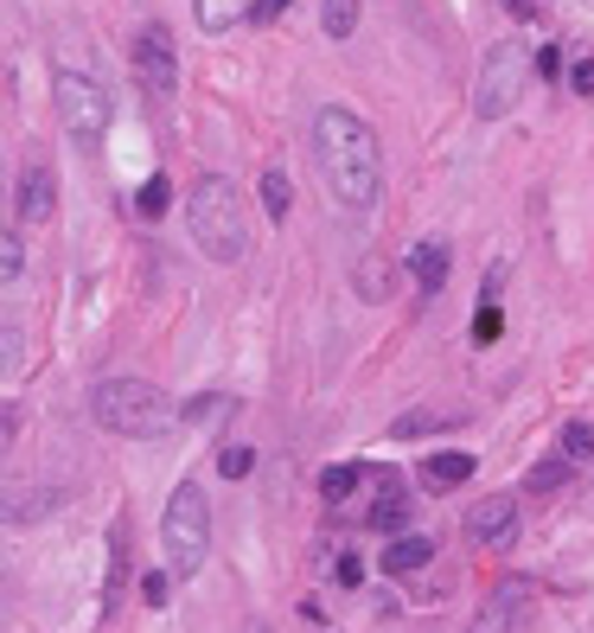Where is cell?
<instances>
[{
  "label": "cell",
  "mask_w": 594,
  "mask_h": 633,
  "mask_svg": "<svg viewBox=\"0 0 594 633\" xmlns=\"http://www.w3.org/2000/svg\"><path fill=\"white\" fill-rule=\"evenodd\" d=\"M250 467H256V448H243V442H224L218 448V474H224V481H243Z\"/></svg>",
  "instance_id": "24"
},
{
  "label": "cell",
  "mask_w": 594,
  "mask_h": 633,
  "mask_svg": "<svg viewBox=\"0 0 594 633\" xmlns=\"http://www.w3.org/2000/svg\"><path fill=\"white\" fill-rule=\"evenodd\" d=\"M52 103H58V122H65V135H71L77 148H90V142H103L110 135V90L96 83V77L83 71H58L52 77Z\"/></svg>",
  "instance_id": "6"
},
{
  "label": "cell",
  "mask_w": 594,
  "mask_h": 633,
  "mask_svg": "<svg viewBox=\"0 0 594 633\" xmlns=\"http://www.w3.org/2000/svg\"><path fill=\"white\" fill-rule=\"evenodd\" d=\"M530 601H537V583H530V576H505V583L486 596V608L473 614V628H467V633H518V621H524Z\"/></svg>",
  "instance_id": "8"
},
{
  "label": "cell",
  "mask_w": 594,
  "mask_h": 633,
  "mask_svg": "<svg viewBox=\"0 0 594 633\" xmlns=\"http://www.w3.org/2000/svg\"><path fill=\"white\" fill-rule=\"evenodd\" d=\"M429 557H435V538H429V531H409V538H390V544H384V569H390V576H409V569H422Z\"/></svg>",
  "instance_id": "13"
},
{
  "label": "cell",
  "mask_w": 594,
  "mask_h": 633,
  "mask_svg": "<svg viewBox=\"0 0 594 633\" xmlns=\"http://www.w3.org/2000/svg\"><path fill=\"white\" fill-rule=\"evenodd\" d=\"M505 7H512L518 20H530V13H537V0H505Z\"/></svg>",
  "instance_id": "32"
},
{
  "label": "cell",
  "mask_w": 594,
  "mask_h": 633,
  "mask_svg": "<svg viewBox=\"0 0 594 633\" xmlns=\"http://www.w3.org/2000/svg\"><path fill=\"white\" fill-rule=\"evenodd\" d=\"M250 7H256V0H192V13H198L205 33H230L237 20H250Z\"/></svg>",
  "instance_id": "15"
},
{
  "label": "cell",
  "mask_w": 594,
  "mask_h": 633,
  "mask_svg": "<svg viewBox=\"0 0 594 633\" xmlns=\"http://www.w3.org/2000/svg\"><path fill=\"white\" fill-rule=\"evenodd\" d=\"M569 90H575V97H594V58H575V65H569Z\"/></svg>",
  "instance_id": "28"
},
{
  "label": "cell",
  "mask_w": 594,
  "mask_h": 633,
  "mask_svg": "<svg viewBox=\"0 0 594 633\" xmlns=\"http://www.w3.org/2000/svg\"><path fill=\"white\" fill-rule=\"evenodd\" d=\"M13 205H20V218L26 224H45L58 212V173L33 160V167H20V180H13Z\"/></svg>",
  "instance_id": "10"
},
{
  "label": "cell",
  "mask_w": 594,
  "mask_h": 633,
  "mask_svg": "<svg viewBox=\"0 0 594 633\" xmlns=\"http://www.w3.org/2000/svg\"><path fill=\"white\" fill-rule=\"evenodd\" d=\"M499 334H505V314H499V301H486L480 314H473V339H480V346H492Z\"/></svg>",
  "instance_id": "26"
},
{
  "label": "cell",
  "mask_w": 594,
  "mask_h": 633,
  "mask_svg": "<svg viewBox=\"0 0 594 633\" xmlns=\"http://www.w3.org/2000/svg\"><path fill=\"white\" fill-rule=\"evenodd\" d=\"M167 205H173V186H167V173L141 180V192H135V212H141V218H160Z\"/></svg>",
  "instance_id": "22"
},
{
  "label": "cell",
  "mask_w": 594,
  "mask_h": 633,
  "mask_svg": "<svg viewBox=\"0 0 594 633\" xmlns=\"http://www.w3.org/2000/svg\"><path fill=\"white\" fill-rule=\"evenodd\" d=\"M537 77H562V52H557V45H537Z\"/></svg>",
  "instance_id": "30"
},
{
  "label": "cell",
  "mask_w": 594,
  "mask_h": 633,
  "mask_svg": "<svg viewBox=\"0 0 594 633\" xmlns=\"http://www.w3.org/2000/svg\"><path fill=\"white\" fill-rule=\"evenodd\" d=\"M467 538L486 544V551H512V538H518V499L512 493H486L480 506L467 512Z\"/></svg>",
  "instance_id": "9"
},
{
  "label": "cell",
  "mask_w": 594,
  "mask_h": 633,
  "mask_svg": "<svg viewBox=\"0 0 594 633\" xmlns=\"http://www.w3.org/2000/svg\"><path fill=\"white\" fill-rule=\"evenodd\" d=\"M20 269H26V244H20V230L7 224V237H0V275H7V289H20Z\"/></svg>",
  "instance_id": "23"
},
{
  "label": "cell",
  "mask_w": 594,
  "mask_h": 633,
  "mask_svg": "<svg viewBox=\"0 0 594 633\" xmlns=\"http://www.w3.org/2000/svg\"><path fill=\"white\" fill-rule=\"evenodd\" d=\"M447 269H454V257H447L442 237H422V244L409 250V275H415V289H422V295H442Z\"/></svg>",
  "instance_id": "12"
},
{
  "label": "cell",
  "mask_w": 594,
  "mask_h": 633,
  "mask_svg": "<svg viewBox=\"0 0 594 633\" xmlns=\"http://www.w3.org/2000/svg\"><path fill=\"white\" fill-rule=\"evenodd\" d=\"M288 7H295V0H256V7H250V26H275V20H288Z\"/></svg>",
  "instance_id": "27"
},
{
  "label": "cell",
  "mask_w": 594,
  "mask_h": 633,
  "mask_svg": "<svg viewBox=\"0 0 594 633\" xmlns=\"http://www.w3.org/2000/svg\"><path fill=\"white\" fill-rule=\"evenodd\" d=\"M186 237L198 257L212 262H243L250 257V212L230 173H198L186 192Z\"/></svg>",
  "instance_id": "2"
},
{
  "label": "cell",
  "mask_w": 594,
  "mask_h": 633,
  "mask_svg": "<svg viewBox=\"0 0 594 633\" xmlns=\"http://www.w3.org/2000/svg\"><path fill=\"white\" fill-rule=\"evenodd\" d=\"M320 26H327V38H352L358 33V0H320Z\"/></svg>",
  "instance_id": "20"
},
{
  "label": "cell",
  "mask_w": 594,
  "mask_h": 633,
  "mask_svg": "<svg viewBox=\"0 0 594 633\" xmlns=\"http://www.w3.org/2000/svg\"><path fill=\"white\" fill-rule=\"evenodd\" d=\"M460 422H467V410H409L390 422V436L409 442V436H435V429H460Z\"/></svg>",
  "instance_id": "14"
},
{
  "label": "cell",
  "mask_w": 594,
  "mask_h": 633,
  "mask_svg": "<svg viewBox=\"0 0 594 633\" xmlns=\"http://www.w3.org/2000/svg\"><path fill=\"white\" fill-rule=\"evenodd\" d=\"M569 474H575V461L550 454V461H537V467L524 474V493H537V499H544V493H562V486H569Z\"/></svg>",
  "instance_id": "17"
},
{
  "label": "cell",
  "mask_w": 594,
  "mask_h": 633,
  "mask_svg": "<svg viewBox=\"0 0 594 633\" xmlns=\"http://www.w3.org/2000/svg\"><path fill=\"white\" fill-rule=\"evenodd\" d=\"M90 416H96V429H110L122 442H160V436H173L186 410L148 384V377H103V384H90Z\"/></svg>",
  "instance_id": "3"
},
{
  "label": "cell",
  "mask_w": 594,
  "mask_h": 633,
  "mask_svg": "<svg viewBox=\"0 0 594 633\" xmlns=\"http://www.w3.org/2000/svg\"><path fill=\"white\" fill-rule=\"evenodd\" d=\"M415 481L429 486V493H454V486H467V481H473V454H460V448H442V454H422Z\"/></svg>",
  "instance_id": "11"
},
{
  "label": "cell",
  "mask_w": 594,
  "mask_h": 633,
  "mask_svg": "<svg viewBox=\"0 0 594 633\" xmlns=\"http://www.w3.org/2000/svg\"><path fill=\"white\" fill-rule=\"evenodd\" d=\"M288 205H295V186H288V173H282V167H262V212L282 224V218H288Z\"/></svg>",
  "instance_id": "19"
},
{
  "label": "cell",
  "mask_w": 594,
  "mask_h": 633,
  "mask_svg": "<svg viewBox=\"0 0 594 633\" xmlns=\"http://www.w3.org/2000/svg\"><path fill=\"white\" fill-rule=\"evenodd\" d=\"M160 557H167V569L180 583H192L205 569V557H212V506H205V493L192 481L173 486V499L160 512Z\"/></svg>",
  "instance_id": "4"
},
{
  "label": "cell",
  "mask_w": 594,
  "mask_h": 633,
  "mask_svg": "<svg viewBox=\"0 0 594 633\" xmlns=\"http://www.w3.org/2000/svg\"><path fill=\"white\" fill-rule=\"evenodd\" d=\"M128 71H135V83L148 90L153 103L180 97V45H173V33L167 26H141L128 38Z\"/></svg>",
  "instance_id": "7"
},
{
  "label": "cell",
  "mask_w": 594,
  "mask_h": 633,
  "mask_svg": "<svg viewBox=\"0 0 594 633\" xmlns=\"http://www.w3.org/2000/svg\"><path fill=\"white\" fill-rule=\"evenodd\" d=\"M313 154H320V173L345 212H372L384 199V154H377V135L365 115L327 103L313 115Z\"/></svg>",
  "instance_id": "1"
},
{
  "label": "cell",
  "mask_w": 594,
  "mask_h": 633,
  "mask_svg": "<svg viewBox=\"0 0 594 633\" xmlns=\"http://www.w3.org/2000/svg\"><path fill=\"white\" fill-rule=\"evenodd\" d=\"M339 583H345V589H358V583H365V563H358V557H339Z\"/></svg>",
  "instance_id": "31"
},
{
  "label": "cell",
  "mask_w": 594,
  "mask_h": 633,
  "mask_svg": "<svg viewBox=\"0 0 594 633\" xmlns=\"http://www.w3.org/2000/svg\"><path fill=\"white\" fill-rule=\"evenodd\" d=\"M358 289H365L372 301H384V289H390V262L365 257V262H358Z\"/></svg>",
  "instance_id": "25"
},
{
  "label": "cell",
  "mask_w": 594,
  "mask_h": 633,
  "mask_svg": "<svg viewBox=\"0 0 594 633\" xmlns=\"http://www.w3.org/2000/svg\"><path fill=\"white\" fill-rule=\"evenodd\" d=\"M530 77H537V52H530V45H518V38L486 45L480 77H473V115H480V122L512 115L524 97H530Z\"/></svg>",
  "instance_id": "5"
},
{
  "label": "cell",
  "mask_w": 594,
  "mask_h": 633,
  "mask_svg": "<svg viewBox=\"0 0 594 633\" xmlns=\"http://www.w3.org/2000/svg\"><path fill=\"white\" fill-rule=\"evenodd\" d=\"M358 486H365V467H358V461H339V467L320 474V499H327V506H345Z\"/></svg>",
  "instance_id": "16"
},
{
  "label": "cell",
  "mask_w": 594,
  "mask_h": 633,
  "mask_svg": "<svg viewBox=\"0 0 594 633\" xmlns=\"http://www.w3.org/2000/svg\"><path fill=\"white\" fill-rule=\"evenodd\" d=\"M167 576H173V569H153V576H141V596H148L153 608H167Z\"/></svg>",
  "instance_id": "29"
},
{
  "label": "cell",
  "mask_w": 594,
  "mask_h": 633,
  "mask_svg": "<svg viewBox=\"0 0 594 633\" xmlns=\"http://www.w3.org/2000/svg\"><path fill=\"white\" fill-rule=\"evenodd\" d=\"M557 454H562V461H575V467H582V461L594 454V422H562Z\"/></svg>",
  "instance_id": "21"
},
{
  "label": "cell",
  "mask_w": 594,
  "mask_h": 633,
  "mask_svg": "<svg viewBox=\"0 0 594 633\" xmlns=\"http://www.w3.org/2000/svg\"><path fill=\"white\" fill-rule=\"evenodd\" d=\"M403 519H409L403 486H397V474H384V493H377V506H372V524H377V531H397Z\"/></svg>",
  "instance_id": "18"
}]
</instances>
